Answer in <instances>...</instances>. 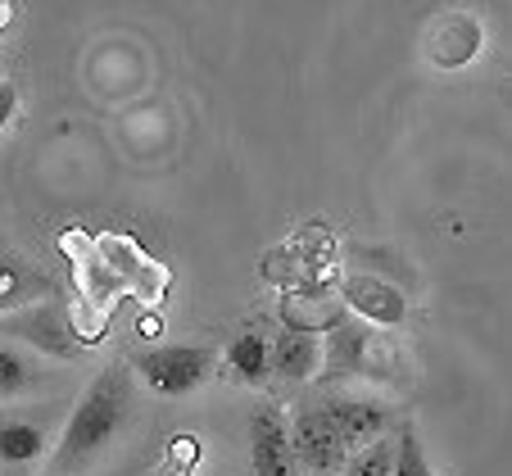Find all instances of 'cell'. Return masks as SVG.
Listing matches in <instances>:
<instances>
[{"label": "cell", "instance_id": "obj_1", "mask_svg": "<svg viewBox=\"0 0 512 476\" xmlns=\"http://www.w3.org/2000/svg\"><path fill=\"white\" fill-rule=\"evenodd\" d=\"M127 413H132V372L123 363L105 368L87 386V395L78 399L73 418L64 422V436L55 445L50 472L55 476H78L100 449H109V440L123 431Z\"/></svg>", "mask_w": 512, "mask_h": 476}, {"label": "cell", "instance_id": "obj_2", "mask_svg": "<svg viewBox=\"0 0 512 476\" xmlns=\"http://www.w3.org/2000/svg\"><path fill=\"white\" fill-rule=\"evenodd\" d=\"M0 340H14L32 354H46V359H78L82 340L73 336V322H68V304L64 300H37L28 309H14L0 318Z\"/></svg>", "mask_w": 512, "mask_h": 476}, {"label": "cell", "instance_id": "obj_3", "mask_svg": "<svg viewBox=\"0 0 512 476\" xmlns=\"http://www.w3.org/2000/svg\"><path fill=\"white\" fill-rule=\"evenodd\" d=\"M96 250H100V259H105V268L114 272L118 282H123V291L136 295L145 309H155V304L164 300L168 282H173V272H168L159 259H150V254L141 250V241H136V236L100 232L96 236Z\"/></svg>", "mask_w": 512, "mask_h": 476}, {"label": "cell", "instance_id": "obj_4", "mask_svg": "<svg viewBox=\"0 0 512 476\" xmlns=\"http://www.w3.org/2000/svg\"><path fill=\"white\" fill-rule=\"evenodd\" d=\"M55 245L68 259V272H73V295L87 300V304H96L100 313L114 318L118 300H123L127 291H123V282H118L114 272L105 268V259H100V250H96V236L82 232V227H64V232L55 236Z\"/></svg>", "mask_w": 512, "mask_h": 476}, {"label": "cell", "instance_id": "obj_5", "mask_svg": "<svg viewBox=\"0 0 512 476\" xmlns=\"http://www.w3.org/2000/svg\"><path fill=\"white\" fill-rule=\"evenodd\" d=\"M213 363H218V354H213L209 345H164V350L141 354L136 372H141V381L155 390V395L182 399L209 381Z\"/></svg>", "mask_w": 512, "mask_h": 476}, {"label": "cell", "instance_id": "obj_6", "mask_svg": "<svg viewBox=\"0 0 512 476\" xmlns=\"http://www.w3.org/2000/svg\"><path fill=\"white\" fill-rule=\"evenodd\" d=\"M290 449H295V467H304L309 476H340L349 458L345 440L322 408H304L300 418L290 422Z\"/></svg>", "mask_w": 512, "mask_h": 476}, {"label": "cell", "instance_id": "obj_7", "mask_svg": "<svg viewBox=\"0 0 512 476\" xmlns=\"http://www.w3.org/2000/svg\"><path fill=\"white\" fill-rule=\"evenodd\" d=\"M340 304L368 327H404L408 318V295L377 272H349L340 282Z\"/></svg>", "mask_w": 512, "mask_h": 476}, {"label": "cell", "instance_id": "obj_8", "mask_svg": "<svg viewBox=\"0 0 512 476\" xmlns=\"http://www.w3.org/2000/svg\"><path fill=\"white\" fill-rule=\"evenodd\" d=\"M322 413H327L331 427L340 431V440H345L349 454L363 449V445H372V440H381L390 431V408L372 395H336V399L322 404Z\"/></svg>", "mask_w": 512, "mask_h": 476}, {"label": "cell", "instance_id": "obj_9", "mask_svg": "<svg viewBox=\"0 0 512 476\" xmlns=\"http://www.w3.org/2000/svg\"><path fill=\"white\" fill-rule=\"evenodd\" d=\"M250 463L254 476H295V449H290V422L277 408H259L250 422Z\"/></svg>", "mask_w": 512, "mask_h": 476}, {"label": "cell", "instance_id": "obj_10", "mask_svg": "<svg viewBox=\"0 0 512 476\" xmlns=\"http://www.w3.org/2000/svg\"><path fill=\"white\" fill-rule=\"evenodd\" d=\"M481 23L472 14H445V19H435L431 32H426V59L435 68H463L481 55Z\"/></svg>", "mask_w": 512, "mask_h": 476}, {"label": "cell", "instance_id": "obj_11", "mask_svg": "<svg viewBox=\"0 0 512 476\" xmlns=\"http://www.w3.org/2000/svg\"><path fill=\"white\" fill-rule=\"evenodd\" d=\"M268 359H272V377L309 381V377H318V368H322V336L281 327L277 336L268 340Z\"/></svg>", "mask_w": 512, "mask_h": 476}, {"label": "cell", "instance_id": "obj_12", "mask_svg": "<svg viewBox=\"0 0 512 476\" xmlns=\"http://www.w3.org/2000/svg\"><path fill=\"white\" fill-rule=\"evenodd\" d=\"M50 295H55V286H50L46 272L32 268L19 254L0 250V318L14 309H28L37 300H50Z\"/></svg>", "mask_w": 512, "mask_h": 476}, {"label": "cell", "instance_id": "obj_13", "mask_svg": "<svg viewBox=\"0 0 512 476\" xmlns=\"http://www.w3.org/2000/svg\"><path fill=\"white\" fill-rule=\"evenodd\" d=\"M372 336H377V327L358 322L354 313L336 318L327 327V340H322V363H327V372H358L363 368V354L372 350Z\"/></svg>", "mask_w": 512, "mask_h": 476}, {"label": "cell", "instance_id": "obj_14", "mask_svg": "<svg viewBox=\"0 0 512 476\" xmlns=\"http://www.w3.org/2000/svg\"><path fill=\"white\" fill-rule=\"evenodd\" d=\"M227 368H232L236 381L245 386H263L272 377V359H268V336L263 331H245L227 345Z\"/></svg>", "mask_w": 512, "mask_h": 476}, {"label": "cell", "instance_id": "obj_15", "mask_svg": "<svg viewBox=\"0 0 512 476\" xmlns=\"http://www.w3.org/2000/svg\"><path fill=\"white\" fill-rule=\"evenodd\" d=\"M37 381H41L37 354L14 345V340H0V399L23 395V390H32Z\"/></svg>", "mask_w": 512, "mask_h": 476}, {"label": "cell", "instance_id": "obj_16", "mask_svg": "<svg viewBox=\"0 0 512 476\" xmlns=\"http://www.w3.org/2000/svg\"><path fill=\"white\" fill-rule=\"evenodd\" d=\"M281 318L295 331H327L336 318H345V304H327L322 295H286L281 300Z\"/></svg>", "mask_w": 512, "mask_h": 476}, {"label": "cell", "instance_id": "obj_17", "mask_svg": "<svg viewBox=\"0 0 512 476\" xmlns=\"http://www.w3.org/2000/svg\"><path fill=\"white\" fill-rule=\"evenodd\" d=\"M41 449H46V431L37 422H0V463L23 467L41 458Z\"/></svg>", "mask_w": 512, "mask_h": 476}, {"label": "cell", "instance_id": "obj_18", "mask_svg": "<svg viewBox=\"0 0 512 476\" xmlns=\"http://www.w3.org/2000/svg\"><path fill=\"white\" fill-rule=\"evenodd\" d=\"M340 472H349V476H390L395 472V440L381 436V440H372V445L354 449Z\"/></svg>", "mask_w": 512, "mask_h": 476}, {"label": "cell", "instance_id": "obj_19", "mask_svg": "<svg viewBox=\"0 0 512 476\" xmlns=\"http://www.w3.org/2000/svg\"><path fill=\"white\" fill-rule=\"evenodd\" d=\"M390 476H435V467H431V458H426V449H422V440H417V431L408 427H399V440H395V472Z\"/></svg>", "mask_w": 512, "mask_h": 476}, {"label": "cell", "instance_id": "obj_20", "mask_svg": "<svg viewBox=\"0 0 512 476\" xmlns=\"http://www.w3.org/2000/svg\"><path fill=\"white\" fill-rule=\"evenodd\" d=\"M14 114H19V87L10 78H0V132L14 123Z\"/></svg>", "mask_w": 512, "mask_h": 476}, {"label": "cell", "instance_id": "obj_21", "mask_svg": "<svg viewBox=\"0 0 512 476\" xmlns=\"http://www.w3.org/2000/svg\"><path fill=\"white\" fill-rule=\"evenodd\" d=\"M136 331H141V336H159V331H164V327H159V318H155V313H145V318L136 322Z\"/></svg>", "mask_w": 512, "mask_h": 476}, {"label": "cell", "instance_id": "obj_22", "mask_svg": "<svg viewBox=\"0 0 512 476\" xmlns=\"http://www.w3.org/2000/svg\"><path fill=\"white\" fill-rule=\"evenodd\" d=\"M14 23V5L10 0H0V37H5V28H10Z\"/></svg>", "mask_w": 512, "mask_h": 476}, {"label": "cell", "instance_id": "obj_23", "mask_svg": "<svg viewBox=\"0 0 512 476\" xmlns=\"http://www.w3.org/2000/svg\"><path fill=\"white\" fill-rule=\"evenodd\" d=\"M340 476H349V472H340Z\"/></svg>", "mask_w": 512, "mask_h": 476}]
</instances>
